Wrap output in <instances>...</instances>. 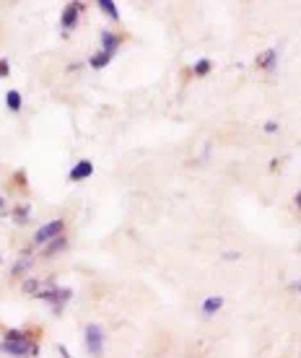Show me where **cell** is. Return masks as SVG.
<instances>
[{
  "label": "cell",
  "mask_w": 301,
  "mask_h": 358,
  "mask_svg": "<svg viewBox=\"0 0 301 358\" xmlns=\"http://www.w3.org/2000/svg\"><path fill=\"white\" fill-rule=\"evenodd\" d=\"M109 63V55H107V52H101V55H94L91 57V65L94 68H101V65H107Z\"/></svg>",
  "instance_id": "obj_10"
},
{
  "label": "cell",
  "mask_w": 301,
  "mask_h": 358,
  "mask_svg": "<svg viewBox=\"0 0 301 358\" xmlns=\"http://www.w3.org/2000/svg\"><path fill=\"white\" fill-rule=\"evenodd\" d=\"M117 44H119V39H117V36H112V34H104V50H107V55H112V52L117 50Z\"/></svg>",
  "instance_id": "obj_7"
},
{
  "label": "cell",
  "mask_w": 301,
  "mask_h": 358,
  "mask_svg": "<svg viewBox=\"0 0 301 358\" xmlns=\"http://www.w3.org/2000/svg\"><path fill=\"white\" fill-rule=\"evenodd\" d=\"M208 68H210V63H208V60H202V63H198V65H195V73H208Z\"/></svg>",
  "instance_id": "obj_11"
},
{
  "label": "cell",
  "mask_w": 301,
  "mask_h": 358,
  "mask_svg": "<svg viewBox=\"0 0 301 358\" xmlns=\"http://www.w3.org/2000/svg\"><path fill=\"white\" fill-rule=\"evenodd\" d=\"M5 102H8V109H13V112L21 109V94L18 91H8V99H5Z\"/></svg>",
  "instance_id": "obj_6"
},
{
  "label": "cell",
  "mask_w": 301,
  "mask_h": 358,
  "mask_svg": "<svg viewBox=\"0 0 301 358\" xmlns=\"http://www.w3.org/2000/svg\"><path fill=\"white\" fill-rule=\"evenodd\" d=\"M63 234V221H52V223H47V226H42L39 231H36V241H50V239H55V236H60Z\"/></svg>",
  "instance_id": "obj_1"
},
{
  "label": "cell",
  "mask_w": 301,
  "mask_h": 358,
  "mask_svg": "<svg viewBox=\"0 0 301 358\" xmlns=\"http://www.w3.org/2000/svg\"><path fill=\"white\" fill-rule=\"evenodd\" d=\"M99 5H101L104 11H107V16L117 18V8H115V3H112V0H99Z\"/></svg>",
  "instance_id": "obj_9"
},
{
  "label": "cell",
  "mask_w": 301,
  "mask_h": 358,
  "mask_svg": "<svg viewBox=\"0 0 301 358\" xmlns=\"http://www.w3.org/2000/svg\"><path fill=\"white\" fill-rule=\"evenodd\" d=\"M5 348L11 350V353H26V345H24V338H21V335H8V342H5Z\"/></svg>",
  "instance_id": "obj_3"
},
{
  "label": "cell",
  "mask_w": 301,
  "mask_h": 358,
  "mask_svg": "<svg viewBox=\"0 0 301 358\" xmlns=\"http://www.w3.org/2000/svg\"><path fill=\"white\" fill-rule=\"evenodd\" d=\"M86 338H88V350H91L94 356H99L101 353V345H104V335H101V330L96 324H88V330H86Z\"/></svg>",
  "instance_id": "obj_2"
},
{
  "label": "cell",
  "mask_w": 301,
  "mask_h": 358,
  "mask_svg": "<svg viewBox=\"0 0 301 358\" xmlns=\"http://www.w3.org/2000/svg\"><path fill=\"white\" fill-rule=\"evenodd\" d=\"M75 13H78V5H67L65 18H63V24H65V26H73V24H75Z\"/></svg>",
  "instance_id": "obj_8"
},
{
  "label": "cell",
  "mask_w": 301,
  "mask_h": 358,
  "mask_svg": "<svg viewBox=\"0 0 301 358\" xmlns=\"http://www.w3.org/2000/svg\"><path fill=\"white\" fill-rule=\"evenodd\" d=\"M91 171H94V166H91V164H88V161H81L78 166H73V171H70V179H86Z\"/></svg>",
  "instance_id": "obj_4"
},
{
  "label": "cell",
  "mask_w": 301,
  "mask_h": 358,
  "mask_svg": "<svg viewBox=\"0 0 301 358\" xmlns=\"http://www.w3.org/2000/svg\"><path fill=\"white\" fill-rule=\"evenodd\" d=\"M221 304H223L221 296H210V299L205 301V307H202V311H205V314H213V311H216L218 307H221Z\"/></svg>",
  "instance_id": "obj_5"
}]
</instances>
